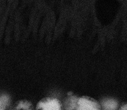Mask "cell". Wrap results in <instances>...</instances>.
Instances as JSON below:
<instances>
[{
	"mask_svg": "<svg viewBox=\"0 0 127 110\" xmlns=\"http://www.w3.org/2000/svg\"><path fill=\"white\" fill-rule=\"evenodd\" d=\"M76 109L77 110H101V107L95 99L82 96L78 100Z\"/></svg>",
	"mask_w": 127,
	"mask_h": 110,
	"instance_id": "obj_1",
	"label": "cell"
},
{
	"mask_svg": "<svg viewBox=\"0 0 127 110\" xmlns=\"http://www.w3.org/2000/svg\"><path fill=\"white\" fill-rule=\"evenodd\" d=\"M36 110H63L59 100L55 98H45L37 104Z\"/></svg>",
	"mask_w": 127,
	"mask_h": 110,
	"instance_id": "obj_2",
	"label": "cell"
},
{
	"mask_svg": "<svg viewBox=\"0 0 127 110\" xmlns=\"http://www.w3.org/2000/svg\"><path fill=\"white\" fill-rule=\"evenodd\" d=\"M10 110H34V108L30 101L22 100L16 103Z\"/></svg>",
	"mask_w": 127,
	"mask_h": 110,
	"instance_id": "obj_3",
	"label": "cell"
},
{
	"mask_svg": "<svg viewBox=\"0 0 127 110\" xmlns=\"http://www.w3.org/2000/svg\"><path fill=\"white\" fill-rule=\"evenodd\" d=\"M68 94V97L65 102V109L66 110H74L77 106L78 101L77 97L72 94Z\"/></svg>",
	"mask_w": 127,
	"mask_h": 110,
	"instance_id": "obj_4",
	"label": "cell"
},
{
	"mask_svg": "<svg viewBox=\"0 0 127 110\" xmlns=\"http://www.w3.org/2000/svg\"><path fill=\"white\" fill-rule=\"evenodd\" d=\"M117 106V102L113 100H108L103 103V106L106 110H116Z\"/></svg>",
	"mask_w": 127,
	"mask_h": 110,
	"instance_id": "obj_5",
	"label": "cell"
},
{
	"mask_svg": "<svg viewBox=\"0 0 127 110\" xmlns=\"http://www.w3.org/2000/svg\"><path fill=\"white\" fill-rule=\"evenodd\" d=\"M8 102V98L5 96L0 97V110H5Z\"/></svg>",
	"mask_w": 127,
	"mask_h": 110,
	"instance_id": "obj_6",
	"label": "cell"
},
{
	"mask_svg": "<svg viewBox=\"0 0 127 110\" xmlns=\"http://www.w3.org/2000/svg\"><path fill=\"white\" fill-rule=\"evenodd\" d=\"M120 110H127V105H125L121 107Z\"/></svg>",
	"mask_w": 127,
	"mask_h": 110,
	"instance_id": "obj_7",
	"label": "cell"
}]
</instances>
